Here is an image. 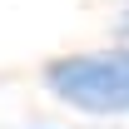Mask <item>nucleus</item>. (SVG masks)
Instances as JSON below:
<instances>
[{
  "label": "nucleus",
  "instance_id": "f257e3e1",
  "mask_svg": "<svg viewBox=\"0 0 129 129\" xmlns=\"http://www.w3.org/2000/svg\"><path fill=\"white\" fill-rule=\"evenodd\" d=\"M45 80L64 104L84 114H129V50L55 60Z\"/></svg>",
  "mask_w": 129,
  "mask_h": 129
},
{
  "label": "nucleus",
  "instance_id": "f03ea898",
  "mask_svg": "<svg viewBox=\"0 0 129 129\" xmlns=\"http://www.w3.org/2000/svg\"><path fill=\"white\" fill-rule=\"evenodd\" d=\"M119 25H124V35H129V10H124V20H119Z\"/></svg>",
  "mask_w": 129,
  "mask_h": 129
}]
</instances>
